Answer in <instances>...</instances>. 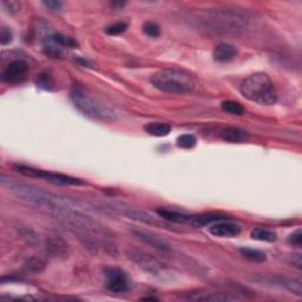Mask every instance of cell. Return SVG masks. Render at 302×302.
Returning <instances> with one entry per match:
<instances>
[{
	"label": "cell",
	"instance_id": "obj_1",
	"mask_svg": "<svg viewBox=\"0 0 302 302\" xmlns=\"http://www.w3.org/2000/svg\"><path fill=\"white\" fill-rule=\"evenodd\" d=\"M0 182L6 190L12 192L18 199L29 203L30 206L34 207L44 214L51 216L52 219L59 221L60 223L78 233L80 236L87 238L88 242L92 241L95 243V240L104 243L109 242L111 234L105 226H103L98 221L91 219L90 216L78 211L59 197L21 183V182L14 181L5 175H2Z\"/></svg>",
	"mask_w": 302,
	"mask_h": 302
},
{
	"label": "cell",
	"instance_id": "obj_2",
	"mask_svg": "<svg viewBox=\"0 0 302 302\" xmlns=\"http://www.w3.org/2000/svg\"><path fill=\"white\" fill-rule=\"evenodd\" d=\"M199 30L214 34H240L250 28L251 15L238 7H215L193 15Z\"/></svg>",
	"mask_w": 302,
	"mask_h": 302
},
{
	"label": "cell",
	"instance_id": "obj_3",
	"mask_svg": "<svg viewBox=\"0 0 302 302\" xmlns=\"http://www.w3.org/2000/svg\"><path fill=\"white\" fill-rule=\"evenodd\" d=\"M240 92L245 98L260 105H274L277 102V92L273 80L267 73L250 75L240 85Z\"/></svg>",
	"mask_w": 302,
	"mask_h": 302
},
{
	"label": "cell",
	"instance_id": "obj_4",
	"mask_svg": "<svg viewBox=\"0 0 302 302\" xmlns=\"http://www.w3.org/2000/svg\"><path fill=\"white\" fill-rule=\"evenodd\" d=\"M150 82L157 90L165 94H190L195 89L192 76L181 69H162L151 76Z\"/></svg>",
	"mask_w": 302,
	"mask_h": 302
},
{
	"label": "cell",
	"instance_id": "obj_5",
	"mask_svg": "<svg viewBox=\"0 0 302 302\" xmlns=\"http://www.w3.org/2000/svg\"><path fill=\"white\" fill-rule=\"evenodd\" d=\"M70 98H71L73 105L89 117L105 122H112L116 119V112L110 106L95 99L82 89L73 88L72 91L70 92Z\"/></svg>",
	"mask_w": 302,
	"mask_h": 302
},
{
	"label": "cell",
	"instance_id": "obj_6",
	"mask_svg": "<svg viewBox=\"0 0 302 302\" xmlns=\"http://www.w3.org/2000/svg\"><path fill=\"white\" fill-rule=\"evenodd\" d=\"M13 170L21 174L26 177H33V179H39L42 181L49 182V183L56 184V185H75V187H80V185H87V182L82 179H77V177L64 175V174H57V172H50L46 170L32 168V166L23 165V164H13Z\"/></svg>",
	"mask_w": 302,
	"mask_h": 302
},
{
	"label": "cell",
	"instance_id": "obj_7",
	"mask_svg": "<svg viewBox=\"0 0 302 302\" xmlns=\"http://www.w3.org/2000/svg\"><path fill=\"white\" fill-rule=\"evenodd\" d=\"M104 274L107 278L106 287L114 294H124L129 292L130 286L125 272L116 267H107L104 269Z\"/></svg>",
	"mask_w": 302,
	"mask_h": 302
},
{
	"label": "cell",
	"instance_id": "obj_8",
	"mask_svg": "<svg viewBox=\"0 0 302 302\" xmlns=\"http://www.w3.org/2000/svg\"><path fill=\"white\" fill-rule=\"evenodd\" d=\"M127 257L131 261H134L138 267H141L142 269L146 270L151 274H160L164 270L165 267L163 263H161L157 258H155L151 255L144 253V251L137 250V249H130L126 251Z\"/></svg>",
	"mask_w": 302,
	"mask_h": 302
},
{
	"label": "cell",
	"instance_id": "obj_9",
	"mask_svg": "<svg viewBox=\"0 0 302 302\" xmlns=\"http://www.w3.org/2000/svg\"><path fill=\"white\" fill-rule=\"evenodd\" d=\"M115 209H118L121 214L127 216V218L131 219V220L138 221V222L148 223V224H151V226L161 227V228H164L166 226L163 221L157 220L156 218H154V216L148 214V212H145L143 210H138V209H135L133 207H126L125 204L119 203V204H117V206H115Z\"/></svg>",
	"mask_w": 302,
	"mask_h": 302
},
{
	"label": "cell",
	"instance_id": "obj_10",
	"mask_svg": "<svg viewBox=\"0 0 302 302\" xmlns=\"http://www.w3.org/2000/svg\"><path fill=\"white\" fill-rule=\"evenodd\" d=\"M29 70V65L25 63L24 60H14L12 63H10L5 70L3 71L2 79L3 82L14 84L20 82L24 78L26 72Z\"/></svg>",
	"mask_w": 302,
	"mask_h": 302
},
{
	"label": "cell",
	"instance_id": "obj_11",
	"mask_svg": "<svg viewBox=\"0 0 302 302\" xmlns=\"http://www.w3.org/2000/svg\"><path fill=\"white\" fill-rule=\"evenodd\" d=\"M210 234L216 238H236L241 233V227L238 223L228 220H222L211 224Z\"/></svg>",
	"mask_w": 302,
	"mask_h": 302
},
{
	"label": "cell",
	"instance_id": "obj_12",
	"mask_svg": "<svg viewBox=\"0 0 302 302\" xmlns=\"http://www.w3.org/2000/svg\"><path fill=\"white\" fill-rule=\"evenodd\" d=\"M45 248L53 257H67L70 253L68 242L59 235H49L45 240Z\"/></svg>",
	"mask_w": 302,
	"mask_h": 302
},
{
	"label": "cell",
	"instance_id": "obj_13",
	"mask_svg": "<svg viewBox=\"0 0 302 302\" xmlns=\"http://www.w3.org/2000/svg\"><path fill=\"white\" fill-rule=\"evenodd\" d=\"M133 235L141 242L146 243V245L151 246L158 251H162V253H170L171 251V247L168 242L156 235L149 233V231L133 230Z\"/></svg>",
	"mask_w": 302,
	"mask_h": 302
},
{
	"label": "cell",
	"instance_id": "obj_14",
	"mask_svg": "<svg viewBox=\"0 0 302 302\" xmlns=\"http://www.w3.org/2000/svg\"><path fill=\"white\" fill-rule=\"evenodd\" d=\"M185 300L190 301H204V302H219V301H234L236 296H230L223 293L207 292V290H199V292L188 293L183 296Z\"/></svg>",
	"mask_w": 302,
	"mask_h": 302
},
{
	"label": "cell",
	"instance_id": "obj_15",
	"mask_svg": "<svg viewBox=\"0 0 302 302\" xmlns=\"http://www.w3.org/2000/svg\"><path fill=\"white\" fill-rule=\"evenodd\" d=\"M236 56H238V49L229 42H221V44L216 45L214 52H212V57L219 63H228V61L233 60Z\"/></svg>",
	"mask_w": 302,
	"mask_h": 302
},
{
	"label": "cell",
	"instance_id": "obj_16",
	"mask_svg": "<svg viewBox=\"0 0 302 302\" xmlns=\"http://www.w3.org/2000/svg\"><path fill=\"white\" fill-rule=\"evenodd\" d=\"M156 212L162 220L174 223H190L192 219L191 215L176 210H170V209H158Z\"/></svg>",
	"mask_w": 302,
	"mask_h": 302
},
{
	"label": "cell",
	"instance_id": "obj_17",
	"mask_svg": "<svg viewBox=\"0 0 302 302\" xmlns=\"http://www.w3.org/2000/svg\"><path fill=\"white\" fill-rule=\"evenodd\" d=\"M221 138L229 143H243L247 139V133L239 127H227L221 131Z\"/></svg>",
	"mask_w": 302,
	"mask_h": 302
},
{
	"label": "cell",
	"instance_id": "obj_18",
	"mask_svg": "<svg viewBox=\"0 0 302 302\" xmlns=\"http://www.w3.org/2000/svg\"><path fill=\"white\" fill-rule=\"evenodd\" d=\"M144 130L149 135H153V136L156 137H164L168 136V135L171 133L172 126L168 123H149L144 126Z\"/></svg>",
	"mask_w": 302,
	"mask_h": 302
},
{
	"label": "cell",
	"instance_id": "obj_19",
	"mask_svg": "<svg viewBox=\"0 0 302 302\" xmlns=\"http://www.w3.org/2000/svg\"><path fill=\"white\" fill-rule=\"evenodd\" d=\"M227 218L221 215H216V214H208V215H200V216H192L191 219V224H193L195 227H206L209 226V224H212L215 222H219V221L226 220Z\"/></svg>",
	"mask_w": 302,
	"mask_h": 302
},
{
	"label": "cell",
	"instance_id": "obj_20",
	"mask_svg": "<svg viewBox=\"0 0 302 302\" xmlns=\"http://www.w3.org/2000/svg\"><path fill=\"white\" fill-rule=\"evenodd\" d=\"M251 238L258 241H266V242H274L276 240L277 235L275 231L265 229V228H256L251 231Z\"/></svg>",
	"mask_w": 302,
	"mask_h": 302
},
{
	"label": "cell",
	"instance_id": "obj_21",
	"mask_svg": "<svg viewBox=\"0 0 302 302\" xmlns=\"http://www.w3.org/2000/svg\"><path fill=\"white\" fill-rule=\"evenodd\" d=\"M24 269L26 273L39 274L45 269V262L39 257H31L25 262Z\"/></svg>",
	"mask_w": 302,
	"mask_h": 302
},
{
	"label": "cell",
	"instance_id": "obj_22",
	"mask_svg": "<svg viewBox=\"0 0 302 302\" xmlns=\"http://www.w3.org/2000/svg\"><path fill=\"white\" fill-rule=\"evenodd\" d=\"M50 42L59 46L61 49H73L77 46V42L72 40L71 38L65 37L63 34H53V36L50 37Z\"/></svg>",
	"mask_w": 302,
	"mask_h": 302
},
{
	"label": "cell",
	"instance_id": "obj_23",
	"mask_svg": "<svg viewBox=\"0 0 302 302\" xmlns=\"http://www.w3.org/2000/svg\"><path fill=\"white\" fill-rule=\"evenodd\" d=\"M221 107L224 112L230 115H235V116H242L245 114V107H243L241 104L238 102H234V100H224L221 104Z\"/></svg>",
	"mask_w": 302,
	"mask_h": 302
},
{
	"label": "cell",
	"instance_id": "obj_24",
	"mask_svg": "<svg viewBox=\"0 0 302 302\" xmlns=\"http://www.w3.org/2000/svg\"><path fill=\"white\" fill-rule=\"evenodd\" d=\"M240 251H241L243 256L250 261H254V262L266 261V254L261 250L253 249V248H241Z\"/></svg>",
	"mask_w": 302,
	"mask_h": 302
},
{
	"label": "cell",
	"instance_id": "obj_25",
	"mask_svg": "<svg viewBox=\"0 0 302 302\" xmlns=\"http://www.w3.org/2000/svg\"><path fill=\"white\" fill-rule=\"evenodd\" d=\"M282 287H285L286 289H288L289 292H292L293 294H296L297 296L302 295V286H301V281L299 280H294V278H280L278 280Z\"/></svg>",
	"mask_w": 302,
	"mask_h": 302
},
{
	"label": "cell",
	"instance_id": "obj_26",
	"mask_svg": "<svg viewBox=\"0 0 302 302\" xmlns=\"http://www.w3.org/2000/svg\"><path fill=\"white\" fill-rule=\"evenodd\" d=\"M196 137L191 134H183L177 137V146L182 149H192L196 145Z\"/></svg>",
	"mask_w": 302,
	"mask_h": 302
},
{
	"label": "cell",
	"instance_id": "obj_27",
	"mask_svg": "<svg viewBox=\"0 0 302 302\" xmlns=\"http://www.w3.org/2000/svg\"><path fill=\"white\" fill-rule=\"evenodd\" d=\"M143 31H144L146 36H149L151 38H157L160 37L161 34L160 26H158L156 23H153V21H146L145 24L143 25Z\"/></svg>",
	"mask_w": 302,
	"mask_h": 302
},
{
	"label": "cell",
	"instance_id": "obj_28",
	"mask_svg": "<svg viewBox=\"0 0 302 302\" xmlns=\"http://www.w3.org/2000/svg\"><path fill=\"white\" fill-rule=\"evenodd\" d=\"M126 29H127L126 23H116V24L107 26V28L105 29V32L109 34V36H117V34L125 32Z\"/></svg>",
	"mask_w": 302,
	"mask_h": 302
},
{
	"label": "cell",
	"instance_id": "obj_29",
	"mask_svg": "<svg viewBox=\"0 0 302 302\" xmlns=\"http://www.w3.org/2000/svg\"><path fill=\"white\" fill-rule=\"evenodd\" d=\"M12 39H13L12 31H11L9 28H6V26H3L2 30H0V42H2V45L10 44V42L12 41Z\"/></svg>",
	"mask_w": 302,
	"mask_h": 302
},
{
	"label": "cell",
	"instance_id": "obj_30",
	"mask_svg": "<svg viewBox=\"0 0 302 302\" xmlns=\"http://www.w3.org/2000/svg\"><path fill=\"white\" fill-rule=\"evenodd\" d=\"M3 7L9 13H18L21 9V4L19 2H3Z\"/></svg>",
	"mask_w": 302,
	"mask_h": 302
},
{
	"label": "cell",
	"instance_id": "obj_31",
	"mask_svg": "<svg viewBox=\"0 0 302 302\" xmlns=\"http://www.w3.org/2000/svg\"><path fill=\"white\" fill-rule=\"evenodd\" d=\"M288 241L293 247L301 248V246H302V231H301V229H297L296 231H294V233L289 236Z\"/></svg>",
	"mask_w": 302,
	"mask_h": 302
},
{
	"label": "cell",
	"instance_id": "obj_32",
	"mask_svg": "<svg viewBox=\"0 0 302 302\" xmlns=\"http://www.w3.org/2000/svg\"><path fill=\"white\" fill-rule=\"evenodd\" d=\"M42 5H44L46 9L50 11H53V12H57V11H60L63 9V3L57 2V0H48V2H42Z\"/></svg>",
	"mask_w": 302,
	"mask_h": 302
},
{
	"label": "cell",
	"instance_id": "obj_33",
	"mask_svg": "<svg viewBox=\"0 0 302 302\" xmlns=\"http://www.w3.org/2000/svg\"><path fill=\"white\" fill-rule=\"evenodd\" d=\"M37 83L39 84V87H42L44 89H50V87L52 85V82L51 79H50L49 75H41V77Z\"/></svg>",
	"mask_w": 302,
	"mask_h": 302
},
{
	"label": "cell",
	"instance_id": "obj_34",
	"mask_svg": "<svg viewBox=\"0 0 302 302\" xmlns=\"http://www.w3.org/2000/svg\"><path fill=\"white\" fill-rule=\"evenodd\" d=\"M110 5H111L112 7H117V9H121V7H124V6L126 5V3H123V2H121V3L114 2V3H111Z\"/></svg>",
	"mask_w": 302,
	"mask_h": 302
}]
</instances>
